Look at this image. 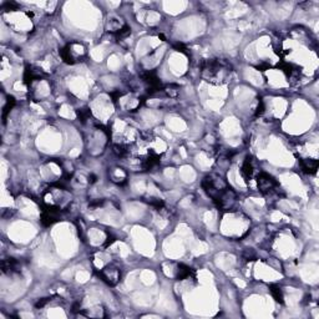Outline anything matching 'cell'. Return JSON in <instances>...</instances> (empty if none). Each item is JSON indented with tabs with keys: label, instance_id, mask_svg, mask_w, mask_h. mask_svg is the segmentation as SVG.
Listing matches in <instances>:
<instances>
[{
	"label": "cell",
	"instance_id": "obj_5",
	"mask_svg": "<svg viewBox=\"0 0 319 319\" xmlns=\"http://www.w3.org/2000/svg\"><path fill=\"white\" fill-rule=\"evenodd\" d=\"M271 293H272V296L275 297V299L277 300V302L283 303V292H282V289L279 288L278 286L271 287Z\"/></svg>",
	"mask_w": 319,
	"mask_h": 319
},
{
	"label": "cell",
	"instance_id": "obj_3",
	"mask_svg": "<svg viewBox=\"0 0 319 319\" xmlns=\"http://www.w3.org/2000/svg\"><path fill=\"white\" fill-rule=\"evenodd\" d=\"M100 277L102 278V281H105L106 283L110 284V286H115V284H118V282L120 281L121 272H120V270L116 265L110 264L100 271Z\"/></svg>",
	"mask_w": 319,
	"mask_h": 319
},
{
	"label": "cell",
	"instance_id": "obj_2",
	"mask_svg": "<svg viewBox=\"0 0 319 319\" xmlns=\"http://www.w3.org/2000/svg\"><path fill=\"white\" fill-rule=\"evenodd\" d=\"M241 174L246 181L253 180L254 177L259 174L258 164H257L256 160H254L253 157H249V156L244 160L243 165H242Z\"/></svg>",
	"mask_w": 319,
	"mask_h": 319
},
{
	"label": "cell",
	"instance_id": "obj_1",
	"mask_svg": "<svg viewBox=\"0 0 319 319\" xmlns=\"http://www.w3.org/2000/svg\"><path fill=\"white\" fill-rule=\"evenodd\" d=\"M257 179V186H258L259 191L263 195H272L278 190V182L275 177L271 175L265 174V172H259L256 176Z\"/></svg>",
	"mask_w": 319,
	"mask_h": 319
},
{
	"label": "cell",
	"instance_id": "obj_4",
	"mask_svg": "<svg viewBox=\"0 0 319 319\" xmlns=\"http://www.w3.org/2000/svg\"><path fill=\"white\" fill-rule=\"evenodd\" d=\"M299 166L303 172L308 175L315 174L318 170V160L315 158H300Z\"/></svg>",
	"mask_w": 319,
	"mask_h": 319
}]
</instances>
